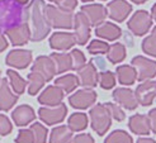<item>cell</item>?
Instances as JSON below:
<instances>
[{
    "label": "cell",
    "instance_id": "obj_1",
    "mask_svg": "<svg viewBox=\"0 0 156 143\" xmlns=\"http://www.w3.org/2000/svg\"><path fill=\"white\" fill-rule=\"evenodd\" d=\"M46 3L43 0H32L28 4L29 19H30V41L40 42L50 34L51 26L44 13Z\"/></svg>",
    "mask_w": 156,
    "mask_h": 143
},
{
    "label": "cell",
    "instance_id": "obj_2",
    "mask_svg": "<svg viewBox=\"0 0 156 143\" xmlns=\"http://www.w3.org/2000/svg\"><path fill=\"white\" fill-rule=\"evenodd\" d=\"M29 19L28 6L20 5L17 0L0 2V30H8Z\"/></svg>",
    "mask_w": 156,
    "mask_h": 143
},
{
    "label": "cell",
    "instance_id": "obj_3",
    "mask_svg": "<svg viewBox=\"0 0 156 143\" xmlns=\"http://www.w3.org/2000/svg\"><path fill=\"white\" fill-rule=\"evenodd\" d=\"M44 13L50 26L53 28H62V29H71L74 27V13L64 10L56 5L46 4Z\"/></svg>",
    "mask_w": 156,
    "mask_h": 143
},
{
    "label": "cell",
    "instance_id": "obj_4",
    "mask_svg": "<svg viewBox=\"0 0 156 143\" xmlns=\"http://www.w3.org/2000/svg\"><path fill=\"white\" fill-rule=\"evenodd\" d=\"M90 117V123H91V128L97 134H99L100 137L104 136L108 132V129L111 128L112 124V117L109 114L108 109L104 104H97L94 108L90 109L89 112Z\"/></svg>",
    "mask_w": 156,
    "mask_h": 143
},
{
    "label": "cell",
    "instance_id": "obj_5",
    "mask_svg": "<svg viewBox=\"0 0 156 143\" xmlns=\"http://www.w3.org/2000/svg\"><path fill=\"white\" fill-rule=\"evenodd\" d=\"M152 26V18L151 15L146 10H137L135 14L131 17V19L127 23L128 29L133 33L135 36L141 37L146 34L149 29Z\"/></svg>",
    "mask_w": 156,
    "mask_h": 143
},
{
    "label": "cell",
    "instance_id": "obj_6",
    "mask_svg": "<svg viewBox=\"0 0 156 143\" xmlns=\"http://www.w3.org/2000/svg\"><path fill=\"white\" fill-rule=\"evenodd\" d=\"M132 65L136 72H137V80L138 81H147L151 80L156 76V61H152L150 58H146L144 56H136L132 58Z\"/></svg>",
    "mask_w": 156,
    "mask_h": 143
},
{
    "label": "cell",
    "instance_id": "obj_7",
    "mask_svg": "<svg viewBox=\"0 0 156 143\" xmlns=\"http://www.w3.org/2000/svg\"><path fill=\"white\" fill-rule=\"evenodd\" d=\"M67 114V106L65 104H61L57 106H42L38 110V117L47 125H53L64 122Z\"/></svg>",
    "mask_w": 156,
    "mask_h": 143
},
{
    "label": "cell",
    "instance_id": "obj_8",
    "mask_svg": "<svg viewBox=\"0 0 156 143\" xmlns=\"http://www.w3.org/2000/svg\"><path fill=\"white\" fill-rule=\"evenodd\" d=\"M98 95L91 89H81L69 96V104L75 109H87L94 105Z\"/></svg>",
    "mask_w": 156,
    "mask_h": 143
},
{
    "label": "cell",
    "instance_id": "obj_9",
    "mask_svg": "<svg viewBox=\"0 0 156 143\" xmlns=\"http://www.w3.org/2000/svg\"><path fill=\"white\" fill-rule=\"evenodd\" d=\"M74 36L79 46L87 44L90 38V23L81 12L76 13L74 17Z\"/></svg>",
    "mask_w": 156,
    "mask_h": 143
},
{
    "label": "cell",
    "instance_id": "obj_10",
    "mask_svg": "<svg viewBox=\"0 0 156 143\" xmlns=\"http://www.w3.org/2000/svg\"><path fill=\"white\" fill-rule=\"evenodd\" d=\"M107 15L114 22H124L127 19L129 13L132 12V5L127 3L126 0H112L107 5Z\"/></svg>",
    "mask_w": 156,
    "mask_h": 143
},
{
    "label": "cell",
    "instance_id": "obj_11",
    "mask_svg": "<svg viewBox=\"0 0 156 143\" xmlns=\"http://www.w3.org/2000/svg\"><path fill=\"white\" fill-rule=\"evenodd\" d=\"M136 99L137 103L142 106H149L152 104V101L156 98V81L147 80L141 82L136 87Z\"/></svg>",
    "mask_w": 156,
    "mask_h": 143
},
{
    "label": "cell",
    "instance_id": "obj_12",
    "mask_svg": "<svg viewBox=\"0 0 156 143\" xmlns=\"http://www.w3.org/2000/svg\"><path fill=\"white\" fill-rule=\"evenodd\" d=\"M80 12L87 17L90 23V27H98L104 23L107 18V9L102 4H87L83 5Z\"/></svg>",
    "mask_w": 156,
    "mask_h": 143
},
{
    "label": "cell",
    "instance_id": "obj_13",
    "mask_svg": "<svg viewBox=\"0 0 156 143\" xmlns=\"http://www.w3.org/2000/svg\"><path fill=\"white\" fill-rule=\"evenodd\" d=\"M77 78H79V85H83L85 89L95 87L99 82V74L94 62L91 61L90 63H87L77 71Z\"/></svg>",
    "mask_w": 156,
    "mask_h": 143
},
{
    "label": "cell",
    "instance_id": "obj_14",
    "mask_svg": "<svg viewBox=\"0 0 156 143\" xmlns=\"http://www.w3.org/2000/svg\"><path fill=\"white\" fill-rule=\"evenodd\" d=\"M8 66H12L15 68H27L29 63L32 62V52L28 50H13L8 53L5 58Z\"/></svg>",
    "mask_w": 156,
    "mask_h": 143
},
{
    "label": "cell",
    "instance_id": "obj_15",
    "mask_svg": "<svg viewBox=\"0 0 156 143\" xmlns=\"http://www.w3.org/2000/svg\"><path fill=\"white\" fill-rule=\"evenodd\" d=\"M113 99L118 103V105L126 108L128 110H135L138 106L135 91L128 87H117L112 94Z\"/></svg>",
    "mask_w": 156,
    "mask_h": 143
},
{
    "label": "cell",
    "instance_id": "obj_16",
    "mask_svg": "<svg viewBox=\"0 0 156 143\" xmlns=\"http://www.w3.org/2000/svg\"><path fill=\"white\" fill-rule=\"evenodd\" d=\"M64 96H65V92L60 87H57L56 85H51L46 87L42 91V94H40L38 101H40V104H43L44 106H57L62 103Z\"/></svg>",
    "mask_w": 156,
    "mask_h": 143
},
{
    "label": "cell",
    "instance_id": "obj_17",
    "mask_svg": "<svg viewBox=\"0 0 156 143\" xmlns=\"http://www.w3.org/2000/svg\"><path fill=\"white\" fill-rule=\"evenodd\" d=\"M32 72L41 74L46 81H51L53 76L56 75V66L50 56H40L37 57L33 66H32Z\"/></svg>",
    "mask_w": 156,
    "mask_h": 143
},
{
    "label": "cell",
    "instance_id": "obj_18",
    "mask_svg": "<svg viewBox=\"0 0 156 143\" xmlns=\"http://www.w3.org/2000/svg\"><path fill=\"white\" fill-rule=\"evenodd\" d=\"M76 44V39L74 33L67 32H56L50 37V47L57 51H67Z\"/></svg>",
    "mask_w": 156,
    "mask_h": 143
},
{
    "label": "cell",
    "instance_id": "obj_19",
    "mask_svg": "<svg viewBox=\"0 0 156 143\" xmlns=\"http://www.w3.org/2000/svg\"><path fill=\"white\" fill-rule=\"evenodd\" d=\"M5 34L9 37L13 46H24L28 41H30V29L28 23H23L5 30Z\"/></svg>",
    "mask_w": 156,
    "mask_h": 143
},
{
    "label": "cell",
    "instance_id": "obj_20",
    "mask_svg": "<svg viewBox=\"0 0 156 143\" xmlns=\"http://www.w3.org/2000/svg\"><path fill=\"white\" fill-rule=\"evenodd\" d=\"M17 101L18 95L13 94L6 78H2V81H0V110L8 112L15 105Z\"/></svg>",
    "mask_w": 156,
    "mask_h": 143
},
{
    "label": "cell",
    "instance_id": "obj_21",
    "mask_svg": "<svg viewBox=\"0 0 156 143\" xmlns=\"http://www.w3.org/2000/svg\"><path fill=\"white\" fill-rule=\"evenodd\" d=\"M12 118H13V122L18 127H26L36 119V113L32 106L24 104V105L17 106L13 110Z\"/></svg>",
    "mask_w": 156,
    "mask_h": 143
},
{
    "label": "cell",
    "instance_id": "obj_22",
    "mask_svg": "<svg viewBox=\"0 0 156 143\" xmlns=\"http://www.w3.org/2000/svg\"><path fill=\"white\" fill-rule=\"evenodd\" d=\"M128 128L131 129L132 133L138 134V136H147L151 132L149 118L144 114L132 115L128 120Z\"/></svg>",
    "mask_w": 156,
    "mask_h": 143
},
{
    "label": "cell",
    "instance_id": "obj_23",
    "mask_svg": "<svg viewBox=\"0 0 156 143\" xmlns=\"http://www.w3.org/2000/svg\"><path fill=\"white\" fill-rule=\"evenodd\" d=\"M95 36L107 41H115L122 36V30L118 26L111 22H104L95 28Z\"/></svg>",
    "mask_w": 156,
    "mask_h": 143
},
{
    "label": "cell",
    "instance_id": "obj_24",
    "mask_svg": "<svg viewBox=\"0 0 156 143\" xmlns=\"http://www.w3.org/2000/svg\"><path fill=\"white\" fill-rule=\"evenodd\" d=\"M115 75H117V78H118L119 84H122L124 86L135 84V81L137 80V72H136L135 67L131 65L118 66L115 70Z\"/></svg>",
    "mask_w": 156,
    "mask_h": 143
},
{
    "label": "cell",
    "instance_id": "obj_25",
    "mask_svg": "<svg viewBox=\"0 0 156 143\" xmlns=\"http://www.w3.org/2000/svg\"><path fill=\"white\" fill-rule=\"evenodd\" d=\"M50 57L56 66V74H64L73 70V60L70 53H52Z\"/></svg>",
    "mask_w": 156,
    "mask_h": 143
},
{
    "label": "cell",
    "instance_id": "obj_26",
    "mask_svg": "<svg viewBox=\"0 0 156 143\" xmlns=\"http://www.w3.org/2000/svg\"><path fill=\"white\" fill-rule=\"evenodd\" d=\"M73 131L67 125L55 127L50 134V143H71Z\"/></svg>",
    "mask_w": 156,
    "mask_h": 143
},
{
    "label": "cell",
    "instance_id": "obj_27",
    "mask_svg": "<svg viewBox=\"0 0 156 143\" xmlns=\"http://www.w3.org/2000/svg\"><path fill=\"white\" fill-rule=\"evenodd\" d=\"M55 85L57 87H60L65 94H70L79 86V78L73 74H67V75H64V76L56 78Z\"/></svg>",
    "mask_w": 156,
    "mask_h": 143
},
{
    "label": "cell",
    "instance_id": "obj_28",
    "mask_svg": "<svg viewBox=\"0 0 156 143\" xmlns=\"http://www.w3.org/2000/svg\"><path fill=\"white\" fill-rule=\"evenodd\" d=\"M6 76L8 78H9V85L13 87V90L14 92L17 94V95H20L24 92L26 90V86H27V81L23 78L17 71H13V70H8L6 71Z\"/></svg>",
    "mask_w": 156,
    "mask_h": 143
},
{
    "label": "cell",
    "instance_id": "obj_29",
    "mask_svg": "<svg viewBox=\"0 0 156 143\" xmlns=\"http://www.w3.org/2000/svg\"><path fill=\"white\" fill-rule=\"evenodd\" d=\"M67 127L73 132H81L88 127V115L84 113H74L70 115Z\"/></svg>",
    "mask_w": 156,
    "mask_h": 143
},
{
    "label": "cell",
    "instance_id": "obj_30",
    "mask_svg": "<svg viewBox=\"0 0 156 143\" xmlns=\"http://www.w3.org/2000/svg\"><path fill=\"white\" fill-rule=\"evenodd\" d=\"M27 80H28V94L32 95V96L36 95V94H38V91H40L43 87V85L46 84L44 77L41 74H38V72L28 74Z\"/></svg>",
    "mask_w": 156,
    "mask_h": 143
},
{
    "label": "cell",
    "instance_id": "obj_31",
    "mask_svg": "<svg viewBox=\"0 0 156 143\" xmlns=\"http://www.w3.org/2000/svg\"><path fill=\"white\" fill-rule=\"evenodd\" d=\"M107 58L112 63H119L126 58V47L122 43H113L109 46L107 52Z\"/></svg>",
    "mask_w": 156,
    "mask_h": 143
},
{
    "label": "cell",
    "instance_id": "obj_32",
    "mask_svg": "<svg viewBox=\"0 0 156 143\" xmlns=\"http://www.w3.org/2000/svg\"><path fill=\"white\" fill-rule=\"evenodd\" d=\"M104 143H133V139L127 132L115 129L104 139Z\"/></svg>",
    "mask_w": 156,
    "mask_h": 143
},
{
    "label": "cell",
    "instance_id": "obj_33",
    "mask_svg": "<svg viewBox=\"0 0 156 143\" xmlns=\"http://www.w3.org/2000/svg\"><path fill=\"white\" fill-rule=\"evenodd\" d=\"M141 48L145 53L150 54L152 57H156V27L152 29L151 34L142 41Z\"/></svg>",
    "mask_w": 156,
    "mask_h": 143
},
{
    "label": "cell",
    "instance_id": "obj_34",
    "mask_svg": "<svg viewBox=\"0 0 156 143\" xmlns=\"http://www.w3.org/2000/svg\"><path fill=\"white\" fill-rule=\"evenodd\" d=\"M30 131L33 132L34 143H46V141H47V136H48V131L43 124L36 122V123H33L32 125H30Z\"/></svg>",
    "mask_w": 156,
    "mask_h": 143
},
{
    "label": "cell",
    "instance_id": "obj_35",
    "mask_svg": "<svg viewBox=\"0 0 156 143\" xmlns=\"http://www.w3.org/2000/svg\"><path fill=\"white\" fill-rule=\"evenodd\" d=\"M99 84L100 87L104 90H111L115 85V75L112 71H104L99 75Z\"/></svg>",
    "mask_w": 156,
    "mask_h": 143
},
{
    "label": "cell",
    "instance_id": "obj_36",
    "mask_svg": "<svg viewBox=\"0 0 156 143\" xmlns=\"http://www.w3.org/2000/svg\"><path fill=\"white\" fill-rule=\"evenodd\" d=\"M109 50V44L104 41H98L94 39L88 44V52L91 54H99V53H107Z\"/></svg>",
    "mask_w": 156,
    "mask_h": 143
},
{
    "label": "cell",
    "instance_id": "obj_37",
    "mask_svg": "<svg viewBox=\"0 0 156 143\" xmlns=\"http://www.w3.org/2000/svg\"><path fill=\"white\" fill-rule=\"evenodd\" d=\"M71 54V60H73V70L79 71L80 68H83L85 65H87V58H85L84 53L80 50H73L70 52Z\"/></svg>",
    "mask_w": 156,
    "mask_h": 143
},
{
    "label": "cell",
    "instance_id": "obj_38",
    "mask_svg": "<svg viewBox=\"0 0 156 143\" xmlns=\"http://www.w3.org/2000/svg\"><path fill=\"white\" fill-rule=\"evenodd\" d=\"M104 105L107 106L109 114H111V117L114 119V120H118V122L124 120L126 114H124V112L118 104H114V103H105Z\"/></svg>",
    "mask_w": 156,
    "mask_h": 143
},
{
    "label": "cell",
    "instance_id": "obj_39",
    "mask_svg": "<svg viewBox=\"0 0 156 143\" xmlns=\"http://www.w3.org/2000/svg\"><path fill=\"white\" fill-rule=\"evenodd\" d=\"M15 143H34L33 132L30 129H20L15 138Z\"/></svg>",
    "mask_w": 156,
    "mask_h": 143
},
{
    "label": "cell",
    "instance_id": "obj_40",
    "mask_svg": "<svg viewBox=\"0 0 156 143\" xmlns=\"http://www.w3.org/2000/svg\"><path fill=\"white\" fill-rule=\"evenodd\" d=\"M48 2L55 3L56 6L67 12H73L77 6V0H48Z\"/></svg>",
    "mask_w": 156,
    "mask_h": 143
},
{
    "label": "cell",
    "instance_id": "obj_41",
    "mask_svg": "<svg viewBox=\"0 0 156 143\" xmlns=\"http://www.w3.org/2000/svg\"><path fill=\"white\" fill-rule=\"evenodd\" d=\"M13 131V124L6 115L0 114V136H8Z\"/></svg>",
    "mask_w": 156,
    "mask_h": 143
},
{
    "label": "cell",
    "instance_id": "obj_42",
    "mask_svg": "<svg viewBox=\"0 0 156 143\" xmlns=\"http://www.w3.org/2000/svg\"><path fill=\"white\" fill-rule=\"evenodd\" d=\"M71 143H95V141L89 133H83V134H77V136L73 137Z\"/></svg>",
    "mask_w": 156,
    "mask_h": 143
},
{
    "label": "cell",
    "instance_id": "obj_43",
    "mask_svg": "<svg viewBox=\"0 0 156 143\" xmlns=\"http://www.w3.org/2000/svg\"><path fill=\"white\" fill-rule=\"evenodd\" d=\"M147 118H149L151 131L156 134V108H154V109L150 110V112H149V115H147Z\"/></svg>",
    "mask_w": 156,
    "mask_h": 143
},
{
    "label": "cell",
    "instance_id": "obj_44",
    "mask_svg": "<svg viewBox=\"0 0 156 143\" xmlns=\"http://www.w3.org/2000/svg\"><path fill=\"white\" fill-rule=\"evenodd\" d=\"M8 44H9V43L6 42V38L4 37V34L2 33V32H0V52H3L4 50H6Z\"/></svg>",
    "mask_w": 156,
    "mask_h": 143
},
{
    "label": "cell",
    "instance_id": "obj_45",
    "mask_svg": "<svg viewBox=\"0 0 156 143\" xmlns=\"http://www.w3.org/2000/svg\"><path fill=\"white\" fill-rule=\"evenodd\" d=\"M136 143H156V142H155V139H152V138L142 137V138H138Z\"/></svg>",
    "mask_w": 156,
    "mask_h": 143
},
{
    "label": "cell",
    "instance_id": "obj_46",
    "mask_svg": "<svg viewBox=\"0 0 156 143\" xmlns=\"http://www.w3.org/2000/svg\"><path fill=\"white\" fill-rule=\"evenodd\" d=\"M150 15H151V18L156 22V4L152 5V8H151V14H150Z\"/></svg>",
    "mask_w": 156,
    "mask_h": 143
},
{
    "label": "cell",
    "instance_id": "obj_47",
    "mask_svg": "<svg viewBox=\"0 0 156 143\" xmlns=\"http://www.w3.org/2000/svg\"><path fill=\"white\" fill-rule=\"evenodd\" d=\"M17 2L20 4V5H23V6H26L28 3H29V0H17Z\"/></svg>",
    "mask_w": 156,
    "mask_h": 143
},
{
    "label": "cell",
    "instance_id": "obj_48",
    "mask_svg": "<svg viewBox=\"0 0 156 143\" xmlns=\"http://www.w3.org/2000/svg\"><path fill=\"white\" fill-rule=\"evenodd\" d=\"M132 3H135V4H145L147 0H131Z\"/></svg>",
    "mask_w": 156,
    "mask_h": 143
},
{
    "label": "cell",
    "instance_id": "obj_49",
    "mask_svg": "<svg viewBox=\"0 0 156 143\" xmlns=\"http://www.w3.org/2000/svg\"><path fill=\"white\" fill-rule=\"evenodd\" d=\"M81 2H84V3H89V2H93V0H81Z\"/></svg>",
    "mask_w": 156,
    "mask_h": 143
},
{
    "label": "cell",
    "instance_id": "obj_50",
    "mask_svg": "<svg viewBox=\"0 0 156 143\" xmlns=\"http://www.w3.org/2000/svg\"><path fill=\"white\" fill-rule=\"evenodd\" d=\"M0 81H2V75H0Z\"/></svg>",
    "mask_w": 156,
    "mask_h": 143
},
{
    "label": "cell",
    "instance_id": "obj_51",
    "mask_svg": "<svg viewBox=\"0 0 156 143\" xmlns=\"http://www.w3.org/2000/svg\"><path fill=\"white\" fill-rule=\"evenodd\" d=\"M0 2H3V0H0Z\"/></svg>",
    "mask_w": 156,
    "mask_h": 143
},
{
    "label": "cell",
    "instance_id": "obj_52",
    "mask_svg": "<svg viewBox=\"0 0 156 143\" xmlns=\"http://www.w3.org/2000/svg\"><path fill=\"white\" fill-rule=\"evenodd\" d=\"M102 2H103V0H102Z\"/></svg>",
    "mask_w": 156,
    "mask_h": 143
}]
</instances>
